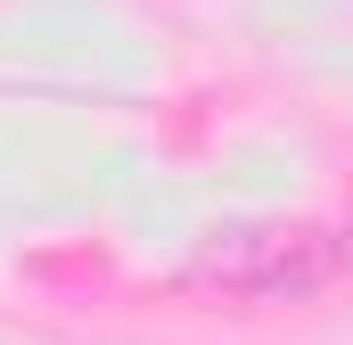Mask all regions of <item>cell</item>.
<instances>
[{"label":"cell","instance_id":"obj_1","mask_svg":"<svg viewBox=\"0 0 353 345\" xmlns=\"http://www.w3.org/2000/svg\"><path fill=\"white\" fill-rule=\"evenodd\" d=\"M329 279H337V230H321L304 214L222 222L189 255V288L197 296H222V304H304Z\"/></svg>","mask_w":353,"mask_h":345},{"label":"cell","instance_id":"obj_2","mask_svg":"<svg viewBox=\"0 0 353 345\" xmlns=\"http://www.w3.org/2000/svg\"><path fill=\"white\" fill-rule=\"evenodd\" d=\"M337 271H345V279H353V214H345V222H337Z\"/></svg>","mask_w":353,"mask_h":345}]
</instances>
